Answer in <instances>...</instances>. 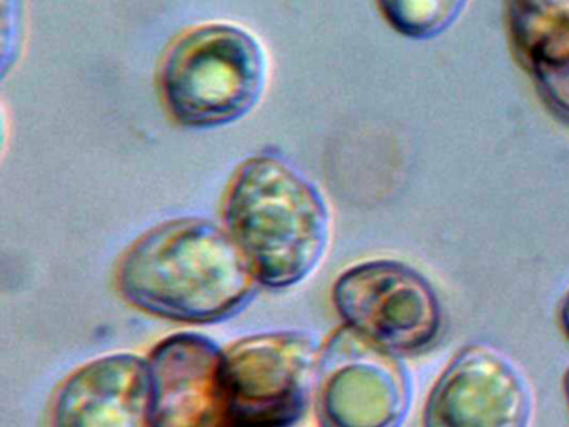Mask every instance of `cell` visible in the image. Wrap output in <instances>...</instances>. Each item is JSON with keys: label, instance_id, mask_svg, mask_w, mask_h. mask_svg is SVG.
<instances>
[{"label": "cell", "instance_id": "1", "mask_svg": "<svg viewBox=\"0 0 569 427\" xmlns=\"http://www.w3.org/2000/svg\"><path fill=\"white\" fill-rule=\"evenodd\" d=\"M258 280L224 227L179 217L122 254L118 286L136 309L174 322L209 324L238 312Z\"/></svg>", "mask_w": 569, "mask_h": 427}, {"label": "cell", "instance_id": "8", "mask_svg": "<svg viewBox=\"0 0 569 427\" xmlns=\"http://www.w3.org/2000/svg\"><path fill=\"white\" fill-rule=\"evenodd\" d=\"M531 390L521 370L485 344L466 346L436 380L425 427H528Z\"/></svg>", "mask_w": 569, "mask_h": 427}, {"label": "cell", "instance_id": "4", "mask_svg": "<svg viewBox=\"0 0 569 427\" xmlns=\"http://www.w3.org/2000/svg\"><path fill=\"white\" fill-rule=\"evenodd\" d=\"M332 302L346 327L395 356H416L438 342L442 307L415 267L376 259L346 269L332 287Z\"/></svg>", "mask_w": 569, "mask_h": 427}, {"label": "cell", "instance_id": "11", "mask_svg": "<svg viewBox=\"0 0 569 427\" xmlns=\"http://www.w3.org/2000/svg\"><path fill=\"white\" fill-rule=\"evenodd\" d=\"M379 13L399 36L431 40L456 26L469 0H375Z\"/></svg>", "mask_w": 569, "mask_h": 427}, {"label": "cell", "instance_id": "6", "mask_svg": "<svg viewBox=\"0 0 569 427\" xmlns=\"http://www.w3.org/2000/svg\"><path fill=\"white\" fill-rule=\"evenodd\" d=\"M321 347L298 330L254 334L224 349V366L246 427H295L316 393Z\"/></svg>", "mask_w": 569, "mask_h": 427}, {"label": "cell", "instance_id": "7", "mask_svg": "<svg viewBox=\"0 0 569 427\" xmlns=\"http://www.w3.org/2000/svg\"><path fill=\"white\" fill-rule=\"evenodd\" d=\"M149 427H246L224 366V349L194 332L166 337L149 356Z\"/></svg>", "mask_w": 569, "mask_h": 427}, {"label": "cell", "instance_id": "2", "mask_svg": "<svg viewBox=\"0 0 569 427\" xmlns=\"http://www.w3.org/2000/svg\"><path fill=\"white\" fill-rule=\"evenodd\" d=\"M222 219L254 279L272 289L308 279L331 244L325 196L276 150L254 153L236 169Z\"/></svg>", "mask_w": 569, "mask_h": 427}, {"label": "cell", "instance_id": "3", "mask_svg": "<svg viewBox=\"0 0 569 427\" xmlns=\"http://www.w3.org/2000/svg\"><path fill=\"white\" fill-rule=\"evenodd\" d=\"M269 59L261 40L244 27L202 23L176 37L156 76L169 119L208 130L238 122L261 103Z\"/></svg>", "mask_w": 569, "mask_h": 427}, {"label": "cell", "instance_id": "10", "mask_svg": "<svg viewBox=\"0 0 569 427\" xmlns=\"http://www.w3.org/2000/svg\"><path fill=\"white\" fill-rule=\"evenodd\" d=\"M506 26L549 109L569 119V0H506Z\"/></svg>", "mask_w": 569, "mask_h": 427}, {"label": "cell", "instance_id": "5", "mask_svg": "<svg viewBox=\"0 0 569 427\" xmlns=\"http://www.w3.org/2000/svg\"><path fill=\"white\" fill-rule=\"evenodd\" d=\"M315 397L321 427H401L412 387L398 356L345 326L321 349Z\"/></svg>", "mask_w": 569, "mask_h": 427}, {"label": "cell", "instance_id": "9", "mask_svg": "<svg viewBox=\"0 0 569 427\" xmlns=\"http://www.w3.org/2000/svg\"><path fill=\"white\" fill-rule=\"evenodd\" d=\"M149 359L118 352L89 360L59 387L52 427H149Z\"/></svg>", "mask_w": 569, "mask_h": 427}, {"label": "cell", "instance_id": "13", "mask_svg": "<svg viewBox=\"0 0 569 427\" xmlns=\"http://www.w3.org/2000/svg\"><path fill=\"white\" fill-rule=\"evenodd\" d=\"M559 324H561L562 332L569 340V290L562 299L561 307H559Z\"/></svg>", "mask_w": 569, "mask_h": 427}, {"label": "cell", "instance_id": "12", "mask_svg": "<svg viewBox=\"0 0 569 427\" xmlns=\"http://www.w3.org/2000/svg\"><path fill=\"white\" fill-rule=\"evenodd\" d=\"M24 2L2 0V73L16 66L24 37Z\"/></svg>", "mask_w": 569, "mask_h": 427}, {"label": "cell", "instance_id": "14", "mask_svg": "<svg viewBox=\"0 0 569 427\" xmlns=\"http://www.w3.org/2000/svg\"><path fill=\"white\" fill-rule=\"evenodd\" d=\"M565 394H566V400H568V406H569V369L566 370V374H565Z\"/></svg>", "mask_w": 569, "mask_h": 427}]
</instances>
